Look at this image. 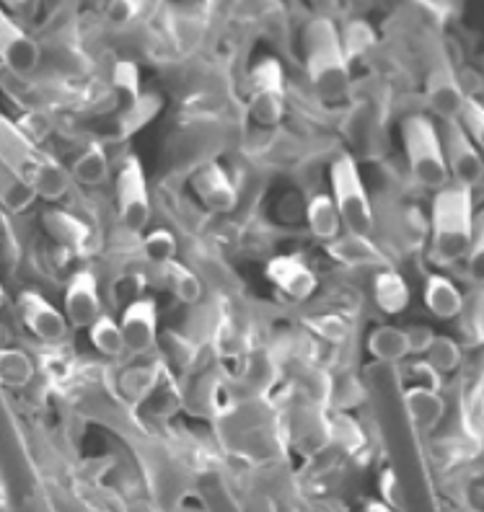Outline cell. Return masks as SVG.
<instances>
[{
  "label": "cell",
  "mask_w": 484,
  "mask_h": 512,
  "mask_svg": "<svg viewBox=\"0 0 484 512\" xmlns=\"http://www.w3.org/2000/svg\"><path fill=\"white\" fill-rule=\"evenodd\" d=\"M37 365L19 347H0V388H24L34 381Z\"/></svg>",
  "instance_id": "obj_26"
},
{
  "label": "cell",
  "mask_w": 484,
  "mask_h": 512,
  "mask_svg": "<svg viewBox=\"0 0 484 512\" xmlns=\"http://www.w3.org/2000/svg\"><path fill=\"white\" fill-rule=\"evenodd\" d=\"M371 298L384 316H402L409 303H412V288H409V282L404 280L402 272L389 264V267H381L373 272Z\"/></svg>",
  "instance_id": "obj_18"
},
{
  "label": "cell",
  "mask_w": 484,
  "mask_h": 512,
  "mask_svg": "<svg viewBox=\"0 0 484 512\" xmlns=\"http://www.w3.org/2000/svg\"><path fill=\"white\" fill-rule=\"evenodd\" d=\"M365 350L373 357V363L402 365L409 357V339L402 326L381 324L373 326L365 337Z\"/></svg>",
  "instance_id": "obj_22"
},
{
  "label": "cell",
  "mask_w": 484,
  "mask_h": 512,
  "mask_svg": "<svg viewBox=\"0 0 484 512\" xmlns=\"http://www.w3.org/2000/svg\"><path fill=\"white\" fill-rule=\"evenodd\" d=\"M158 272L164 275L166 288H169V293L179 303H184V306H200V300L205 298V285H202L200 275H197L195 269L187 267L179 259H174V262L158 267Z\"/></svg>",
  "instance_id": "obj_24"
},
{
  "label": "cell",
  "mask_w": 484,
  "mask_h": 512,
  "mask_svg": "<svg viewBox=\"0 0 484 512\" xmlns=\"http://www.w3.org/2000/svg\"><path fill=\"white\" fill-rule=\"evenodd\" d=\"M440 138H443V150H446L448 174H451V184L459 187L477 189L484 187V156L479 153L472 138L466 135L459 119H446L440 122Z\"/></svg>",
  "instance_id": "obj_8"
},
{
  "label": "cell",
  "mask_w": 484,
  "mask_h": 512,
  "mask_svg": "<svg viewBox=\"0 0 484 512\" xmlns=\"http://www.w3.org/2000/svg\"><path fill=\"white\" fill-rule=\"evenodd\" d=\"M464 272L472 285L484 288V210H479L477 218H474V236L472 246L466 251Z\"/></svg>",
  "instance_id": "obj_33"
},
{
  "label": "cell",
  "mask_w": 484,
  "mask_h": 512,
  "mask_svg": "<svg viewBox=\"0 0 484 512\" xmlns=\"http://www.w3.org/2000/svg\"><path fill=\"white\" fill-rule=\"evenodd\" d=\"M425 99H428V107L433 109V114L440 117V122H446V119H459L466 91L459 78L453 75V70L440 65L430 73L428 86H425Z\"/></svg>",
  "instance_id": "obj_17"
},
{
  "label": "cell",
  "mask_w": 484,
  "mask_h": 512,
  "mask_svg": "<svg viewBox=\"0 0 484 512\" xmlns=\"http://www.w3.org/2000/svg\"><path fill=\"white\" fill-rule=\"evenodd\" d=\"M70 179L81 187H101L109 179V156L101 143H88L70 163Z\"/></svg>",
  "instance_id": "obj_23"
},
{
  "label": "cell",
  "mask_w": 484,
  "mask_h": 512,
  "mask_svg": "<svg viewBox=\"0 0 484 512\" xmlns=\"http://www.w3.org/2000/svg\"><path fill=\"white\" fill-rule=\"evenodd\" d=\"M114 205H117V220L127 236L140 238L151 228V187H148V176L138 156H125L120 171L114 176Z\"/></svg>",
  "instance_id": "obj_6"
},
{
  "label": "cell",
  "mask_w": 484,
  "mask_h": 512,
  "mask_svg": "<svg viewBox=\"0 0 484 512\" xmlns=\"http://www.w3.org/2000/svg\"><path fill=\"white\" fill-rule=\"evenodd\" d=\"M0 63L8 68V73L26 78V75L37 73L42 63V50H39L37 39L21 29V24L13 19L6 8L0 6Z\"/></svg>",
  "instance_id": "obj_11"
},
{
  "label": "cell",
  "mask_w": 484,
  "mask_h": 512,
  "mask_svg": "<svg viewBox=\"0 0 484 512\" xmlns=\"http://www.w3.org/2000/svg\"><path fill=\"white\" fill-rule=\"evenodd\" d=\"M477 192L448 184L433 194L428 218V262L433 269H453L466 259L472 246Z\"/></svg>",
  "instance_id": "obj_1"
},
{
  "label": "cell",
  "mask_w": 484,
  "mask_h": 512,
  "mask_svg": "<svg viewBox=\"0 0 484 512\" xmlns=\"http://www.w3.org/2000/svg\"><path fill=\"white\" fill-rule=\"evenodd\" d=\"M158 347L164 350V355L169 357V363L179 370L195 368L197 360V344L192 342V337L182 334V331H164L158 337Z\"/></svg>",
  "instance_id": "obj_30"
},
{
  "label": "cell",
  "mask_w": 484,
  "mask_h": 512,
  "mask_svg": "<svg viewBox=\"0 0 484 512\" xmlns=\"http://www.w3.org/2000/svg\"><path fill=\"white\" fill-rule=\"evenodd\" d=\"M365 512H396V510H391V507L386 505V502L373 500V502H368V505H365Z\"/></svg>",
  "instance_id": "obj_40"
},
{
  "label": "cell",
  "mask_w": 484,
  "mask_h": 512,
  "mask_svg": "<svg viewBox=\"0 0 484 512\" xmlns=\"http://www.w3.org/2000/svg\"><path fill=\"white\" fill-rule=\"evenodd\" d=\"M311 331H314L316 337L327 339V342H345L350 326L345 324L342 316L329 313V316H316V321H311Z\"/></svg>",
  "instance_id": "obj_35"
},
{
  "label": "cell",
  "mask_w": 484,
  "mask_h": 512,
  "mask_svg": "<svg viewBox=\"0 0 484 512\" xmlns=\"http://www.w3.org/2000/svg\"><path fill=\"white\" fill-rule=\"evenodd\" d=\"M0 163L34 189L37 200L60 202L70 192V171L44 153L37 140L11 117L0 112Z\"/></svg>",
  "instance_id": "obj_2"
},
{
  "label": "cell",
  "mask_w": 484,
  "mask_h": 512,
  "mask_svg": "<svg viewBox=\"0 0 484 512\" xmlns=\"http://www.w3.org/2000/svg\"><path fill=\"white\" fill-rule=\"evenodd\" d=\"M472 334L479 344H484V288H479L477 300H474V311H472Z\"/></svg>",
  "instance_id": "obj_38"
},
{
  "label": "cell",
  "mask_w": 484,
  "mask_h": 512,
  "mask_svg": "<svg viewBox=\"0 0 484 512\" xmlns=\"http://www.w3.org/2000/svg\"><path fill=\"white\" fill-rule=\"evenodd\" d=\"M340 39H342V50H345L347 60H350L352 65L355 60H360V57H365L373 50V44H376V32H373V26L368 24V21L352 19L340 29Z\"/></svg>",
  "instance_id": "obj_29"
},
{
  "label": "cell",
  "mask_w": 484,
  "mask_h": 512,
  "mask_svg": "<svg viewBox=\"0 0 484 512\" xmlns=\"http://www.w3.org/2000/svg\"><path fill=\"white\" fill-rule=\"evenodd\" d=\"M399 135H402L404 161H407L412 182L422 192L433 194L448 187L451 174H448L446 150H443V138H440L435 119L425 112L407 114L399 125Z\"/></svg>",
  "instance_id": "obj_4"
},
{
  "label": "cell",
  "mask_w": 484,
  "mask_h": 512,
  "mask_svg": "<svg viewBox=\"0 0 484 512\" xmlns=\"http://www.w3.org/2000/svg\"><path fill=\"white\" fill-rule=\"evenodd\" d=\"M327 251L332 254L334 262L345 264L350 269H381L389 267V259L381 254V249L376 246L371 236H352V233H342L337 241L327 244Z\"/></svg>",
  "instance_id": "obj_20"
},
{
  "label": "cell",
  "mask_w": 484,
  "mask_h": 512,
  "mask_svg": "<svg viewBox=\"0 0 484 512\" xmlns=\"http://www.w3.org/2000/svg\"><path fill=\"white\" fill-rule=\"evenodd\" d=\"M6 300H8V295H6V285H3V282H0V311H3V308H6Z\"/></svg>",
  "instance_id": "obj_41"
},
{
  "label": "cell",
  "mask_w": 484,
  "mask_h": 512,
  "mask_svg": "<svg viewBox=\"0 0 484 512\" xmlns=\"http://www.w3.org/2000/svg\"><path fill=\"white\" fill-rule=\"evenodd\" d=\"M404 414L417 430H435L446 417V396L438 388L407 386L402 388Z\"/></svg>",
  "instance_id": "obj_19"
},
{
  "label": "cell",
  "mask_w": 484,
  "mask_h": 512,
  "mask_svg": "<svg viewBox=\"0 0 484 512\" xmlns=\"http://www.w3.org/2000/svg\"><path fill=\"white\" fill-rule=\"evenodd\" d=\"M422 303H425L430 316H435L438 321L459 319L466 308V298L459 285L440 269L428 272L422 280Z\"/></svg>",
  "instance_id": "obj_16"
},
{
  "label": "cell",
  "mask_w": 484,
  "mask_h": 512,
  "mask_svg": "<svg viewBox=\"0 0 484 512\" xmlns=\"http://www.w3.org/2000/svg\"><path fill=\"white\" fill-rule=\"evenodd\" d=\"M461 127L466 130V135L472 138V143L477 145L479 153L484 156V104L479 99H474L472 94H466L464 107L459 114Z\"/></svg>",
  "instance_id": "obj_34"
},
{
  "label": "cell",
  "mask_w": 484,
  "mask_h": 512,
  "mask_svg": "<svg viewBox=\"0 0 484 512\" xmlns=\"http://www.w3.org/2000/svg\"><path fill=\"white\" fill-rule=\"evenodd\" d=\"M88 342L107 360H120L127 355L125 350V337H122L120 319H114L109 313H101L94 324L88 326Z\"/></svg>",
  "instance_id": "obj_25"
},
{
  "label": "cell",
  "mask_w": 484,
  "mask_h": 512,
  "mask_svg": "<svg viewBox=\"0 0 484 512\" xmlns=\"http://www.w3.org/2000/svg\"><path fill=\"white\" fill-rule=\"evenodd\" d=\"M303 70L308 86L327 104H340L350 96L352 73L350 60L342 50L340 29L327 16H316L303 26Z\"/></svg>",
  "instance_id": "obj_3"
},
{
  "label": "cell",
  "mask_w": 484,
  "mask_h": 512,
  "mask_svg": "<svg viewBox=\"0 0 484 512\" xmlns=\"http://www.w3.org/2000/svg\"><path fill=\"white\" fill-rule=\"evenodd\" d=\"M0 6L8 13H34L39 8V0H0Z\"/></svg>",
  "instance_id": "obj_39"
},
{
  "label": "cell",
  "mask_w": 484,
  "mask_h": 512,
  "mask_svg": "<svg viewBox=\"0 0 484 512\" xmlns=\"http://www.w3.org/2000/svg\"><path fill=\"white\" fill-rule=\"evenodd\" d=\"M16 316H19L21 326L47 347H57L68 339L70 324L63 308H57L37 290L26 288L16 295Z\"/></svg>",
  "instance_id": "obj_9"
},
{
  "label": "cell",
  "mask_w": 484,
  "mask_h": 512,
  "mask_svg": "<svg viewBox=\"0 0 484 512\" xmlns=\"http://www.w3.org/2000/svg\"><path fill=\"white\" fill-rule=\"evenodd\" d=\"M407 339H409V355H417L422 357L428 352L430 342H433L435 331L425 324H415V326H407Z\"/></svg>",
  "instance_id": "obj_36"
},
{
  "label": "cell",
  "mask_w": 484,
  "mask_h": 512,
  "mask_svg": "<svg viewBox=\"0 0 484 512\" xmlns=\"http://www.w3.org/2000/svg\"><path fill=\"white\" fill-rule=\"evenodd\" d=\"M303 218H306L308 233H311L316 241H321L324 246L332 244V241H337V238L345 233V228H342L340 213H337V207H334L329 192L311 194V197L306 200V210H303Z\"/></svg>",
  "instance_id": "obj_21"
},
{
  "label": "cell",
  "mask_w": 484,
  "mask_h": 512,
  "mask_svg": "<svg viewBox=\"0 0 484 512\" xmlns=\"http://www.w3.org/2000/svg\"><path fill=\"white\" fill-rule=\"evenodd\" d=\"M148 3H151V0H109V8H112L117 19L127 21V19H135V16H140Z\"/></svg>",
  "instance_id": "obj_37"
},
{
  "label": "cell",
  "mask_w": 484,
  "mask_h": 512,
  "mask_svg": "<svg viewBox=\"0 0 484 512\" xmlns=\"http://www.w3.org/2000/svg\"><path fill=\"white\" fill-rule=\"evenodd\" d=\"M120 329L125 337V350L132 357H148L158 352V306L153 298H135L120 316Z\"/></svg>",
  "instance_id": "obj_12"
},
{
  "label": "cell",
  "mask_w": 484,
  "mask_h": 512,
  "mask_svg": "<svg viewBox=\"0 0 484 512\" xmlns=\"http://www.w3.org/2000/svg\"><path fill=\"white\" fill-rule=\"evenodd\" d=\"M329 197L340 213L345 233L373 238L376 207H373L371 192L365 187L360 166L352 153H340L329 163Z\"/></svg>",
  "instance_id": "obj_5"
},
{
  "label": "cell",
  "mask_w": 484,
  "mask_h": 512,
  "mask_svg": "<svg viewBox=\"0 0 484 512\" xmlns=\"http://www.w3.org/2000/svg\"><path fill=\"white\" fill-rule=\"evenodd\" d=\"M246 112L254 125L270 130L285 117V70L277 57H262L249 75V101Z\"/></svg>",
  "instance_id": "obj_7"
},
{
  "label": "cell",
  "mask_w": 484,
  "mask_h": 512,
  "mask_svg": "<svg viewBox=\"0 0 484 512\" xmlns=\"http://www.w3.org/2000/svg\"><path fill=\"white\" fill-rule=\"evenodd\" d=\"M264 277L277 293H283L293 303H306L319 293V277L298 254L272 256L264 267Z\"/></svg>",
  "instance_id": "obj_13"
},
{
  "label": "cell",
  "mask_w": 484,
  "mask_h": 512,
  "mask_svg": "<svg viewBox=\"0 0 484 512\" xmlns=\"http://www.w3.org/2000/svg\"><path fill=\"white\" fill-rule=\"evenodd\" d=\"M140 249H143L145 259L151 262V267L158 269L174 262L176 254H179V241L166 228H153V231H145L140 236Z\"/></svg>",
  "instance_id": "obj_28"
},
{
  "label": "cell",
  "mask_w": 484,
  "mask_h": 512,
  "mask_svg": "<svg viewBox=\"0 0 484 512\" xmlns=\"http://www.w3.org/2000/svg\"><path fill=\"white\" fill-rule=\"evenodd\" d=\"M42 228L57 246L76 256H86L94 246V228L76 213L63 207H50L42 213Z\"/></svg>",
  "instance_id": "obj_15"
},
{
  "label": "cell",
  "mask_w": 484,
  "mask_h": 512,
  "mask_svg": "<svg viewBox=\"0 0 484 512\" xmlns=\"http://www.w3.org/2000/svg\"><path fill=\"white\" fill-rule=\"evenodd\" d=\"M425 360L438 370L440 375L453 373V370L461 365V347L453 337H443V334H435L433 342H430L428 352H425Z\"/></svg>",
  "instance_id": "obj_32"
},
{
  "label": "cell",
  "mask_w": 484,
  "mask_h": 512,
  "mask_svg": "<svg viewBox=\"0 0 484 512\" xmlns=\"http://www.w3.org/2000/svg\"><path fill=\"white\" fill-rule=\"evenodd\" d=\"M189 187H192L195 200L208 213L231 215L239 207V187L218 161H205L202 166H197L189 176Z\"/></svg>",
  "instance_id": "obj_10"
},
{
  "label": "cell",
  "mask_w": 484,
  "mask_h": 512,
  "mask_svg": "<svg viewBox=\"0 0 484 512\" xmlns=\"http://www.w3.org/2000/svg\"><path fill=\"white\" fill-rule=\"evenodd\" d=\"M112 88H114V94H117V99L122 101V112L130 109L132 104L140 99L138 65L132 63V60H120V63L114 65Z\"/></svg>",
  "instance_id": "obj_31"
},
{
  "label": "cell",
  "mask_w": 484,
  "mask_h": 512,
  "mask_svg": "<svg viewBox=\"0 0 484 512\" xmlns=\"http://www.w3.org/2000/svg\"><path fill=\"white\" fill-rule=\"evenodd\" d=\"M63 313L73 329H88L101 313L99 277L94 269H78L73 272L63 293Z\"/></svg>",
  "instance_id": "obj_14"
},
{
  "label": "cell",
  "mask_w": 484,
  "mask_h": 512,
  "mask_svg": "<svg viewBox=\"0 0 484 512\" xmlns=\"http://www.w3.org/2000/svg\"><path fill=\"white\" fill-rule=\"evenodd\" d=\"M37 202V194L26 182H21L19 176L13 174L8 166L0 163V210H6L11 215L26 213L29 207Z\"/></svg>",
  "instance_id": "obj_27"
}]
</instances>
